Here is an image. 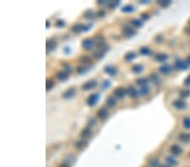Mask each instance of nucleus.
<instances>
[{
	"instance_id": "f257e3e1",
	"label": "nucleus",
	"mask_w": 190,
	"mask_h": 167,
	"mask_svg": "<svg viewBox=\"0 0 190 167\" xmlns=\"http://www.w3.org/2000/svg\"><path fill=\"white\" fill-rule=\"evenodd\" d=\"M190 63L188 61L177 60L175 62V68L179 70H186L189 68Z\"/></svg>"
},
{
	"instance_id": "f03ea898",
	"label": "nucleus",
	"mask_w": 190,
	"mask_h": 167,
	"mask_svg": "<svg viewBox=\"0 0 190 167\" xmlns=\"http://www.w3.org/2000/svg\"><path fill=\"white\" fill-rule=\"evenodd\" d=\"M99 98H100L99 94H92V95H90L88 97L87 100H86V102H87V104L89 106H95L97 103V101H99Z\"/></svg>"
},
{
	"instance_id": "7ed1b4c3",
	"label": "nucleus",
	"mask_w": 190,
	"mask_h": 167,
	"mask_svg": "<svg viewBox=\"0 0 190 167\" xmlns=\"http://www.w3.org/2000/svg\"><path fill=\"white\" fill-rule=\"evenodd\" d=\"M122 33H123V36H125V37H130L133 36L136 34V31L133 28H132L130 26H124L122 30Z\"/></svg>"
},
{
	"instance_id": "20e7f679",
	"label": "nucleus",
	"mask_w": 190,
	"mask_h": 167,
	"mask_svg": "<svg viewBox=\"0 0 190 167\" xmlns=\"http://www.w3.org/2000/svg\"><path fill=\"white\" fill-rule=\"evenodd\" d=\"M173 106L177 110H184L187 108V103L184 101H181V100H176L172 103Z\"/></svg>"
},
{
	"instance_id": "39448f33",
	"label": "nucleus",
	"mask_w": 190,
	"mask_h": 167,
	"mask_svg": "<svg viewBox=\"0 0 190 167\" xmlns=\"http://www.w3.org/2000/svg\"><path fill=\"white\" fill-rule=\"evenodd\" d=\"M96 85H97V82L96 81L90 80V81H88V82H86V84H84L82 85V90H84V91H90V90L94 89Z\"/></svg>"
},
{
	"instance_id": "423d86ee",
	"label": "nucleus",
	"mask_w": 190,
	"mask_h": 167,
	"mask_svg": "<svg viewBox=\"0 0 190 167\" xmlns=\"http://www.w3.org/2000/svg\"><path fill=\"white\" fill-rule=\"evenodd\" d=\"M104 71H105V73H106L107 74H109V75L111 76L117 75V68H116L115 67H113V66H110V65L106 66L105 68H104Z\"/></svg>"
},
{
	"instance_id": "0eeeda50",
	"label": "nucleus",
	"mask_w": 190,
	"mask_h": 167,
	"mask_svg": "<svg viewBox=\"0 0 190 167\" xmlns=\"http://www.w3.org/2000/svg\"><path fill=\"white\" fill-rule=\"evenodd\" d=\"M76 94V91L75 89L73 88H70V89H68L67 91H65L63 94V97L64 99H69V98H72Z\"/></svg>"
},
{
	"instance_id": "6e6552de",
	"label": "nucleus",
	"mask_w": 190,
	"mask_h": 167,
	"mask_svg": "<svg viewBox=\"0 0 190 167\" xmlns=\"http://www.w3.org/2000/svg\"><path fill=\"white\" fill-rule=\"evenodd\" d=\"M126 93H127V91H125L123 88H121V87L115 89L113 91V94L115 95V96H117V98H119V99L123 98L125 96Z\"/></svg>"
},
{
	"instance_id": "1a4fd4ad",
	"label": "nucleus",
	"mask_w": 190,
	"mask_h": 167,
	"mask_svg": "<svg viewBox=\"0 0 190 167\" xmlns=\"http://www.w3.org/2000/svg\"><path fill=\"white\" fill-rule=\"evenodd\" d=\"M127 93H128V95L133 98V99H135V98H137L138 96H139V93H138V91L137 90L133 87V86H129L128 89H127Z\"/></svg>"
},
{
	"instance_id": "9d476101",
	"label": "nucleus",
	"mask_w": 190,
	"mask_h": 167,
	"mask_svg": "<svg viewBox=\"0 0 190 167\" xmlns=\"http://www.w3.org/2000/svg\"><path fill=\"white\" fill-rule=\"evenodd\" d=\"M94 46V41L91 39H85L82 42V46L86 50H90Z\"/></svg>"
},
{
	"instance_id": "9b49d317",
	"label": "nucleus",
	"mask_w": 190,
	"mask_h": 167,
	"mask_svg": "<svg viewBox=\"0 0 190 167\" xmlns=\"http://www.w3.org/2000/svg\"><path fill=\"white\" fill-rule=\"evenodd\" d=\"M97 117L102 119V120H104L106 118H107L108 117V111L105 108H101L98 111H97Z\"/></svg>"
},
{
	"instance_id": "f8f14e48",
	"label": "nucleus",
	"mask_w": 190,
	"mask_h": 167,
	"mask_svg": "<svg viewBox=\"0 0 190 167\" xmlns=\"http://www.w3.org/2000/svg\"><path fill=\"white\" fill-rule=\"evenodd\" d=\"M159 71L163 74H168L170 72H172V67L168 64H164L160 67Z\"/></svg>"
},
{
	"instance_id": "ddd939ff",
	"label": "nucleus",
	"mask_w": 190,
	"mask_h": 167,
	"mask_svg": "<svg viewBox=\"0 0 190 167\" xmlns=\"http://www.w3.org/2000/svg\"><path fill=\"white\" fill-rule=\"evenodd\" d=\"M106 105H107L108 107L113 108V106H116L117 101H116V99H115L113 96H108V97L106 98Z\"/></svg>"
},
{
	"instance_id": "4468645a",
	"label": "nucleus",
	"mask_w": 190,
	"mask_h": 167,
	"mask_svg": "<svg viewBox=\"0 0 190 167\" xmlns=\"http://www.w3.org/2000/svg\"><path fill=\"white\" fill-rule=\"evenodd\" d=\"M86 145H87V141L85 140V139H80V140L77 141L76 144H75V147L79 150L84 149Z\"/></svg>"
},
{
	"instance_id": "2eb2a0df",
	"label": "nucleus",
	"mask_w": 190,
	"mask_h": 167,
	"mask_svg": "<svg viewBox=\"0 0 190 167\" xmlns=\"http://www.w3.org/2000/svg\"><path fill=\"white\" fill-rule=\"evenodd\" d=\"M68 74L64 71H60V72H58L57 74H56V78L59 79V80H61V81H63V80H66L68 78Z\"/></svg>"
},
{
	"instance_id": "dca6fc26",
	"label": "nucleus",
	"mask_w": 190,
	"mask_h": 167,
	"mask_svg": "<svg viewBox=\"0 0 190 167\" xmlns=\"http://www.w3.org/2000/svg\"><path fill=\"white\" fill-rule=\"evenodd\" d=\"M92 134V130L90 128V127H86L85 129H83V131L81 132L80 135L82 137H90Z\"/></svg>"
},
{
	"instance_id": "f3484780",
	"label": "nucleus",
	"mask_w": 190,
	"mask_h": 167,
	"mask_svg": "<svg viewBox=\"0 0 190 167\" xmlns=\"http://www.w3.org/2000/svg\"><path fill=\"white\" fill-rule=\"evenodd\" d=\"M95 42L96 43V45L98 46H103L105 45V42H104V37H103L102 35H98L95 37Z\"/></svg>"
},
{
	"instance_id": "a211bd4d",
	"label": "nucleus",
	"mask_w": 190,
	"mask_h": 167,
	"mask_svg": "<svg viewBox=\"0 0 190 167\" xmlns=\"http://www.w3.org/2000/svg\"><path fill=\"white\" fill-rule=\"evenodd\" d=\"M71 30L74 33H80V31L84 30V25L81 24H76L71 27Z\"/></svg>"
},
{
	"instance_id": "6ab92c4d",
	"label": "nucleus",
	"mask_w": 190,
	"mask_h": 167,
	"mask_svg": "<svg viewBox=\"0 0 190 167\" xmlns=\"http://www.w3.org/2000/svg\"><path fill=\"white\" fill-rule=\"evenodd\" d=\"M170 150H171V152H172L173 154H175V155H179V154L182 153V149H181L178 145H177V144L172 145V146L170 148Z\"/></svg>"
},
{
	"instance_id": "aec40b11",
	"label": "nucleus",
	"mask_w": 190,
	"mask_h": 167,
	"mask_svg": "<svg viewBox=\"0 0 190 167\" xmlns=\"http://www.w3.org/2000/svg\"><path fill=\"white\" fill-rule=\"evenodd\" d=\"M143 69H144V67L141 64H135L132 67V71L134 74H139L143 71Z\"/></svg>"
},
{
	"instance_id": "412c9836",
	"label": "nucleus",
	"mask_w": 190,
	"mask_h": 167,
	"mask_svg": "<svg viewBox=\"0 0 190 167\" xmlns=\"http://www.w3.org/2000/svg\"><path fill=\"white\" fill-rule=\"evenodd\" d=\"M167 58H168V56L166 55V54H164V53H160V54H157V55H156V57H155V59L157 61V62H166V61L167 60Z\"/></svg>"
},
{
	"instance_id": "4be33fe9",
	"label": "nucleus",
	"mask_w": 190,
	"mask_h": 167,
	"mask_svg": "<svg viewBox=\"0 0 190 167\" xmlns=\"http://www.w3.org/2000/svg\"><path fill=\"white\" fill-rule=\"evenodd\" d=\"M178 138L180 141L184 142V143H189L190 141V134H187V133H181L179 134Z\"/></svg>"
},
{
	"instance_id": "5701e85b",
	"label": "nucleus",
	"mask_w": 190,
	"mask_h": 167,
	"mask_svg": "<svg viewBox=\"0 0 190 167\" xmlns=\"http://www.w3.org/2000/svg\"><path fill=\"white\" fill-rule=\"evenodd\" d=\"M139 53L141 55H145V56H149L151 54V51L149 47H146V46H143L139 49Z\"/></svg>"
},
{
	"instance_id": "b1692460",
	"label": "nucleus",
	"mask_w": 190,
	"mask_h": 167,
	"mask_svg": "<svg viewBox=\"0 0 190 167\" xmlns=\"http://www.w3.org/2000/svg\"><path fill=\"white\" fill-rule=\"evenodd\" d=\"M136 58V54L134 53V52H128L125 56H124V59L125 61H127V62H130V61L133 60L134 58Z\"/></svg>"
},
{
	"instance_id": "393cba45",
	"label": "nucleus",
	"mask_w": 190,
	"mask_h": 167,
	"mask_svg": "<svg viewBox=\"0 0 190 167\" xmlns=\"http://www.w3.org/2000/svg\"><path fill=\"white\" fill-rule=\"evenodd\" d=\"M56 46H57V43H56V42H54V41L50 40V41H47V42H46V48H47V50H49V51L53 50V49L56 47Z\"/></svg>"
},
{
	"instance_id": "a878e982",
	"label": "nucleus",
	"mask_w": 190,
	"mask_h": 167,
	"mask_svg": "<svg viewBox=\"0 0 190 167\" xmlns=\"http://www.w3.org/2000/svg\"><path fill=\"white\" fill-rule=\"evenodd\" d=\"M131 24L133 25V26L139 28V27H141V26L143 25V21L140 20V19H132L131 20Z\"/></svg>"
},
{
	"instance_id": "bb28decb",
	"label": "nucleus",
	"mask_w": 190,
	"mask_h": 167,
	"mask_svg": "<svg viewBox=\"0 0 190 167\" xmlns=\"http://www.w3.org/2000/svg\"><path fill=\"white\" fill-rule=\"evenodd\" d=\"M150 91V88L146 85H144V86H141V88L139 90V93L141 95H149Z\"/></svg>"
},
{
	"instance_id": "cd10ccee",
	"label": "nucleus",
	"mask_w": 190,
	"mask_h": 167,
	"mask_svg": "<svg viewBox=\"0 0 190 167\" xmlns=\"http://www.w3.org/2000/svg\"><path fill=\"white\" fill-rule=\"evenodd\" d=\"M79 61H80V62H81V63L87 64V63H90V62H91V59H90V58L88 57V56H82V57H80V58H79Z\"/></svg>"
},
{
	"instance_id": "c85d7f7f",
	"label": "nucleus",
	"mask_w": 190,
	"mask_h": 167,
	"mask_svg": "<svg viewBox=\"0 0 190 167\" xmlns=\"http://www.w3.org/2000/svg\"><path fill=\"white\" fill-rule=\"evenodd\" d=\"M183 127L186 128V129H190V117H186L183 118Z\"/></svg>"
},
{
	"instance_id": "c756f323",
	"label": "nucleus",
	"mask_w": 190,
	"mask_h": 167,
	"mask_svg": "<svg viewBox=\"0 0 190 167\" xmlns=\"http://www.w3.org/2000/svg\"><path fill=\"white\" fill-rule=\"evenodd\" d=\"M150 80H151V81L153 82V84H155V85H159L160 82H161L159 77L156 75V74H153L150 75Z\"/></svg>"
},
{
	"instance_id": "7c9ffc66",
	"label": "nucleus",
	"mask_w": 190,
	"mask_h": 167,
	"mask_svg": "<svg viewBox=\"0 0 190 167\" xmlns=\"http://www.w3.org/2000/svg\"><path fill=\"white\" fill-rule=\"evenodd\" d=\"M133 10H134V8L132 5H126V6L123 7V9H122V11L124 13H131Z\"/></svg>"
},
{
	"instance_id": "2f4dec72",
	"label": "nucleus",
	"mask_w": 190,
	"mask_h": 167,
	"mask_svg": "<svg viewBox=\"0 0 190 167\" xmlns=\"http://www.w3.org/2000/svg\"><path fill=\"white\" fill-rule=\"evenodd\" d=\"M93 55L95 56V58H96L97 59H101L102 58H103L104 56V52L102 50H97V51H95L93 52Z\"/></svg>"
},
{
	"instance_id": "473e14b6",
	"label": "nucleus",
	"mask_w": 190,
	"mask_h": 167,
	"mask_svg": "<svg viewBox=\"0 0 190 167\" xmlns=\"http://www.w3.org/2000/svg\"><path fill=\"white\" fill-rule=\"evenodd\" d=\"M137 84L139 85L140 86H144V85H146V84L148 83V79L146 78H139L137 79Z\"/></svg>"
},
{
	"instance_id": "72a5a7b5",
	"label": "nucleus",
	"mask_w": 190,
	"mask_h": 167,
	"mask_svg": "<svg viewBox=\"0 0 190 167\" xmlns=\"http://www.w3.org/2000/svg\"><path fill=\"white\" fill-rule=\"evenodd\" d=\"M84 17L86 18V19H91L93 17H94V13H93V11L92 10H87V11H86L85 12V14H84Z\"/></svg>"
},
{
	"instance_id": "f704fd0d",
	"label": "nucleus",
	"mask_w": 190,
	"mask_h": 167,
	"mask_svg": "<svg viewBox=\"0 0 190 167\" xmlns=\"http://www.w3.org/2000/svg\"><path fill=\"white\" fill-rule=\"evenodd\" d=\"M53 85H54V83H53V80H51V79H47V80H46V91L51 90V89L53 87Z\"/></svg>"
},
{
	"instance_id": "c9c22d12",
	"label": "nucleus",
	"mask_w": 190,
	"mask_h": 167,
	"mask_svg": "<svg viewBox=\"0 0 190 167\" xmlns=\"http://www.w3.org/2000/svg\"><path fill=\"white\" fill-rule=\"evenodd\" d=\"M166 162H167L168 164H170V165H175L176 163H177L175 159L172 158V156H167V157L166 158Z\"/></svg>"
},
{
	"instance_id": "e433bc0d",
	"label": "nucleus",
	"mask_w": 190,
	"mask_h": 167,
	"mask_svg": "<svg viewBox=\"0 0 190 167\" xmlns=\"http://www.w3.org/2000/svg\"><path fill=\"white\" fill-rule=\"evenodd\" d=\"M170 3H171L170 1H159V2H158V4H159L160 6H161V7H163V8L168 7V6L170 5Z\"/></svg>"
},
{
	"instance_id": "4c0bfd02",
	"label": "nucleus",
	"mask_w": 190,
	"mask_h": 167,
	"mask_svg": "<svg viewBox=\"0 0 190 167\" xmlns=\"http://www.w3.org/2000/svg\"><path fill=\"white\" fill-rule=\"evenodd\" d=\"M119 4V1H112L108 3V7L110 9H115L117 7V5Z\"/></svg>"
},
{
	"instance_id": "58836bf2",
	"label": "nucleus",
	"mask_w": 190,
	"mask_h": 167,
	"mask_svg": "<svg viewBox=\"0 0 190 167\" xmlns=\"http://www.w3.org/2000/svg\"><path fill=\"white\" fill-rule=\"evenodd\" d=\"M63 68H64V72H66L67 74L72 72V68H71V66H69V64L63 63Z\"/></svg>"
},
{
	"instance_id": "ea45409f",
	"label": "nucleus",
	"mask_w": 190,
	"mask_h": 167,
	"mask_svg": "<svg viewBox=\"0 0 190 167\" xmlns=\"http://www.w3.org/2000/svg\"><path fill=\"white\" fill-rule=\"evenodd\" d=\"M180 94L183 97H188L190 95V91L189 90H183V91H181Z\"/></svg>"
},
{
	"instance_id": "a19ab883",
	"label": "nucleus",
	"mask_w": 190,
	"mask_h": 167,
	"mask_svg": "<svg viewBox=\"0 0 190 167\" xmlns=\"http://www.w3.org/2000/svg\"><path fill=\"white\" fill-rule=\"evenodd\" d=\"M56 26H58V27H63V26H64L65 25V22L63 21V20H61V19H59V20H57L56 21Z\"/></svg>"
},
{
	"instance_id": "79ce46f5",
	"label": "nucleus",
	"mask_w": 190,
	"mask_h": 167,
	"mask_svg": "<svg viewBox=\"0 0 190 167\" xmlns=\"http://www.w3.org/2000/svg\"><path fill=\"white\" fill-rule=\"evenodd\" d=\"M86 70V68H85V67H83V66L78 67V68H76V71H77V73H79V74L84 73V72H85Z\"/></svg>"
},
{
	"instance_id": "37998d69",
	"label": "nucleus",
	"mask_w": 190,
	"mask_h": 167,
	"mask_svg": "<svg viewBox=\"0 0 190 167\" xmlns=\"http://www.w3.org/2000/svg\"><path fill=\"white\" fill-rule=\"evenodd\" d=\"M110 85H111V83H110L108 80H105L102 84V88L104 89V90H106V88H108Z\"/></svg>"
},
{
	"instance_id": "c03bdc74",
	"label": "nucleus",
	"mask_w": 190,
	"mask_h": 167,
	"mask_svg": "<svg viewBox=\"0 0 190 167\" xmlns=\"http://www.w3.org/2000/svg\"><path fill=\"white\" fill-rule=\"evenodd\" d=\"M96 119L95 118H90V120H89V126L90 127H91V126H94V125H96Z\"/></svg>"
},
{
	"instance_id": "a18cd8bd",
	"label": "nucleus",
	"mask_w": 190,
	"mask_h": 167,
	"mask_svg": "<svg viewBox=\"0 0 190 167\" xmlns=\"http://www.w3.org/2000/svg\"><path fill=\"white\" fill-rule=\"evenodd\" d=\"M184 85H187V86H189L190 85V74L188 76V78L184 80Z\"/></svg>"
},
{
	"instance_id": "49530a36",
	"label": "nucleus",
	"mask_w": 190,
	"mask_h": 167,
	"mask_svg": "<svg viewBox=\"0 0 190 167\" xmlns=\"http://www.w3.org/2000/svg\"><path fill=\"white\" fill-rule=\"evenodd\" d=\"M105 11L104 10H99L97 13H96V15L97 16H99V17H103V16H105Z\"/></svg>"
},
{
	"instance_id": "de8ad7c7",
	"label": "nucleus",
	"mask_w": 190,
	"mask_h": 167,
	"mask_svg": "<svg viewBox=\"0 0 190 167\" xmlns=\"http://www.w3.org/2000/svg\"><path fill=\"white\" fill-rule=\"evenodd\" d=\"M141 17H142V19H143L145 20V19H147L149 18V15H147V14H142Z\"/></svg>"
},
{
	"instance_id": "09e8293b",
	"label": "nucleus",
	"mask_w": 190,
	"mask_h": 167,
	"mask_svg": "<svg viewBox=\"0 0 190 167\" xmlns=\"http://www.w3.org/2000/svg\"><path fill=\"white\" fill-rule=\"evenodd\" d=\"M48 25H50V24L48 23V21H46V27H48Z\"/></svg>"
},
{
	"instance_id": "8fccbe9b",
	"label": "nucleus",
	"mask_w": 190,
	"mask_h": 167,
	"mask_svg": "<svg viewBox=\"0 0 190 167\" xmlns=\"http://www.w3.org/2000/svg\"><path fill=\"white\" fill-rule=\"evenodd\" d=\"M187 32H189L190 34V28H188V29H187Z\"/></svg>"
},
{
	"instance_id": "3c124183",
	"label": "nucleus",
	"mask_w": 190,
	"mask_h": 167,
	"mask_svg": "<svg viewBox=\"0 0 190 167\" xmlns=\"http://www.w3.org/2000/svg\"><path fill=\"white\" fill-rule=\"evenodd\" d=\"M188 62H189L190 63V56L189 57V58H188Z\"/></svg>"
},
{
	"instance_id": "603ef678",
	"label": "nucleus",
	"mask_w": 190,
	"mask_h": 167,
	"mask_svg": "<svg viewBox=\"0 0 190 167\" xmlns=\"http://www.w3.org/2000/svg\"><path fill=\"white\" fill-rule=\"evenodd\" d=\"M164 167H165V166H164Z\"/></svg>"
}]
</instances>
